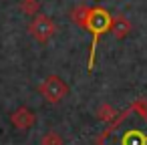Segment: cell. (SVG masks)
Returning <instances> with one entry per match:
<instances>
[{"label":"cell","instance_id":"obj_9","mask_svg":"<svg viewBox=\"0 0 147 145\" xmlns=\"http://www.w3.org/2000/svg\"><path fill=\"white\" fill-rule=\"evenodd\" d=\"M97 117H99V119H105V121H107V119H113V117H115V109L109 107V105H103V107L97 111Z\"/></svg>","mask_w":147,"mask_h":145},{"label":"cell","instance_id":"obj_4","mask_svg":"<svg viewBox=\"0 0 147 145\" xmlns=\"http://www.w3.org/2000/svg\"><path fill=\"white\" fill-rule=\"evenodd\" d=\"M10 121H12V125H14L16 129H20V131H28V129L34 125L36 117H34V113L28 111L26 107H20V109H16V111L10 115Z\"/></svg>","mask_w":147,"mask_h":145},{"label":"cell","instance_id":"obj_6","mask_svg":"<svg viewBox=\"0 0 147 145\" xmlns=\"http://www.w3.org/2000/svg\"><path fill=\"white\" fill-rule=\"evenodd\" d=\"M20 10L26 16H36V12L40 10V2H38V0H22V2H20Z\"/></svg>","mask_w":147,"mask_h":145},{"label":"cell","instance_id":"obj_3","mask_svg":"<svg viewBox=\"0 0 147 145\" xmlns=\"http://www.w3.org/2000/svg\"><path fill=\"white\" fill-rule=\"evenodd\" d=\"M28 30H30L32 38H36L38 42H47V40H49V38L55 34L57 26H55V22H53L49 16H42V14H38V16H34V20L30 22Z\"/></svg>","mask_w":147,"mask_h":145},{"label":"cell","instance_id":"obj_2","mask_svg":"<svg viewBox=\"0 0 147 145\" xmlns=\"http://www.w3.org/2000/svg\"><path fill=\"white\" fill-rule=\"evenodd\" d=\"M38 91H40V95L49 101V103H59V101H63L65 99V95L69 93V87H67V83L61 79V77H47L42 83H40V87H38Z\"/></svg>","mask_w":147,"mask_h":145},{"label":"cell","instance_id":"obj_1","mask_svg":"<svg viewBox=\"0 0 147 145\" xmlns=\"http://www.w3.org/2000/svg\"><path fill=\"white\" fill-rule=\"evenodd\" d=\"M111 26V16L107 10H103L101 6H95V8H89V14H87V20H85V28H89L95 36L93 40V49L97 47V38L99 34H103L105 30H109Z\"/></svg>","mask_w":147,"mask_h":145},{"label":"cell","instance_id":"obj_7","mask_svg":"<svg viewBox=\"0 0 147 145\" xmlns=\"http://www.w3.org/2000/svg\"><path fill=\"white\" fill-rule=\"evenodd\" d=\"M87 14H89V8H87V6H77V8L73 10L71 18H73V22H75V24H79V26H85Z\"/></svg>","mask_w":147,"mask_h":145},{"label":"cell","instance_id":"obj_5","mask_svg":"<svg viewBox=\"0 0 147 145\" xmlns=\"http://www.w3.org/2000/svg\"><path fill=\"white\" fill-rule=\"evenodd\" d=\"M111 32L115 34V38H125L129 32H131V24H129V20L125 18V16H115V18H111Z\"/></svg>","mask_w":147,"mask_h":145},{"label":"cell","instance_id":"obj_8","mask_svg":"<svg viewBox=\"0 0 147 145\" xmlns=\"http://www.w3.org/2000/svg\"><path fill=\"white\" fill-rule=\"evenodd\" d=\"M40 145H63V139H61V135H59V133H55V131H49V133L42 137Z\"/></svg>","mask_w":147,"mask_h":145}]
</instances>
